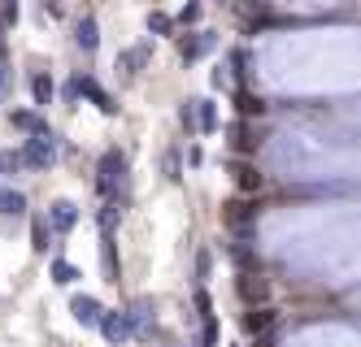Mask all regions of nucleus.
I'll use <instances>...</instances> for the list:
<instances>
[{"instance_id": "f257e3e1", "label": "nucleus", "mask_w": 361, "mask_h": 347, "mask_svg": "<svg viewBox=\"0 0 361 347\" xmlns=\"http://www.w3.org/2000/svg\"><path fill=\"white\" fill-rule=\"evenodd\" d=\"M100 270H105V282H118L122 274L118 252H114V204L100 213Z\"/></svg>"}, {"instance_id": "f03ea898", "label": "nucleus", "mask_w": 361, "mask_h": 347, "mask_svg": "<svg viewBox=\"0 0 361 347\" xmlns=\"http://www.w3.org/2000/svg\"><path fill=\"white\" fill-rule=\"evenodd\" d=\"M18 156H22V165H31V170H48V165L57 161V144H53L48 130H39V135L27 139V148H22Z\"/></svg>"}, {"instance_id": "7ed1b4c3", "label": "nucleus", "mask_w": 361, "mask_h": 347, "mask_svg": "<svg viewBox=\"0 0 361 347\" xmlns=\"http://www.w3.org/2000/svg\"><path fill=\"white\" fill-rule=\"evenodd\" d=\"M122 178H126V161H122V152H105V156H100V178H96L100 196L114 200V196H118V187H122Z\"/></svg>"}, {"instance_id": "20e7f679", "label": "nucleus", "mask_w": 361, "mask_h": 347, "mask_svg": "<svg viewBox=\"0 0 361 347\" xmlns=\"http://www.w3.org/2000/svg\"><path fill=\"white\" fill-rule=\"evenodd\" d=\"M96 326L105 330L109 343H122V339H131V334H135V326H131V317H126V313H109V317L100 313V322H96Z\"/></svg>"}, {"instance_id": "39448f33", "label": "nucleus", "mask_w": 361, "mask_h": 347, "mask_svg": "<svg viewBox=\"0 0 361 347\" xmlns=\"http://www.w3.org/2000/svg\"><path fill=\"white\" fill-rule=\"evenodd\" d=\"M70 313H74V322H79V326H96L105 308H100L92 296H74V300H70Z\"/></svg>"}, {"instance_id": "423d86ee", "label": "nucleus", "mask_w": 361, "mask_h": 347, "mask_svg": "<svg viewBox=\"0 0 361 347\" xmlns=\"http://www.w3.org/2000/svg\"><path fill=\"white\" fill-rule=\"evenodd\" d=\"M74 44H79L83 52H96V44H100V26H96V18H92V13H83V18H79V26H74Z\"/></svg>"}, {"instance_id": "0eeeda50", "label": "nucleus", "mask_w": 361, "mask_h": 347, "mask_svg": "<svg viewBox=\"0 0 361 347\" xmlns=\"http://www.w3.org/2000/svg\"><path fill=\"white\" fill-rule=\"evenodd\" d=\"M48 226H57V230H70L74 222H79V208H74L70 200H57L53 208H48V217H44Z\"/></svg>"}, {"instance_id": "6e6552de", "label": "nucleus", "mask_w": 361, "mask_h": 347, "mask_svg": "<svg viewBox=\"0 0 361 347\" xmlns=\"http://www.w3.org/2000/svg\"><path fill=\"white\" fill-rule=\"evenodd\" d=\"M0 217H27V196H22V191H9V187H5V191H0Z\"/></svg>"}, {"instance_id": "1a4fd4ad", "label": "nucleus", "mask_w": 361, "mask_h": 347, "mask_svg": "<svg viewBox=\"0 0 361 347\" xmlns=\"http://www.w3.org/2000/svg\"><path fill=\"white\" fill-rule=\"evenodd\" d=\"M196 126H200V130H214V126H218V109H214V100H196Z\"/></svg>"}, {"instance_id": "9d476101", "label": "nucleus", "mask_w": 361, "mask_h": 347, "mask_svg": "<svg viewBox=\"0 0 361 347\" xmlns=\"http://www.w3.org/2000/svg\"><path fill=\"white\" fill-rule=\"evenodd\" d=\"M31 248H35V252H48V222H44V217L31 222Z\"/></svg>"}, {"instance_id": "9b49d317", "label": "nucleus", "mask_w": 361, "mask_h": 347, "mask_svg": "<svg viewBox=\"0 0 361 347\" xmlns=\"http://www.w3.org/2000/svg\"><path fill=\"white\" fill-rule=\"evenodd\" d=\"M31 92H35V104H48V100H53V78H48V74H35Z\"/></svg>"}, {"instance_id": "f8f14e48", "label": "nucleus", "mask_w": 361, "mask_h": 347, "mask_svg": "<svg viewBox=\"0 0 361 347\" xmlns=\"http://www.w3.org/2000/svg\"><path fill=\"white\" fill-rule=\"evenodd\" d=\"M53 278H57L61 286H70V282H79V270H74L70 260H53Z\"/></svg>"}, {"instance_id": "ddd939ff", "label": "nucleus", "mask_w": 361, "mask_h": 347, "mask_svg": "<svg viewBox=\"0 0 361 347\" xmlns=\"http://www.w3.org/2000/svg\"><path fill=\"white\" fill-rule=\"evenodd\" d=\"M9 78H13V70H9V57H5V48H0V100L9 96Z\"/></svg>"}, {"instance_id": "4468645a", "label": "nucleus", "mask_w": 361, "mask_h": 347, "mask_svg": "<svg viewBox=\"0 0 361 347\" xmlns=\"http://www.w3.org/2000/svg\"><path fill=\"white\" fill-rule=\"evenodd\" d=\"M204 48H209V35H196V39H183V57L192 61L196 52H204Z\"/></svg>"}, {"instance_id": "2eb2a0df", "label": "nucleus", "mask_w": 361, "mask_h": 347, "mask_svg": "<svg viewBox=\"0 0 361 347\" xmlns=\"http://www.w3.org/2000/svg\"><path fill=\"white\" fill-rule=\"evenodd\" d=\"M0 22H5V26L18 22V0H0Z\"/></svg>"}, {"instance_id": "dca6fc26", "label": "nucleus", "mask_w": 361, "mask_h": 347, "mask_svg": "<svg viewBox=\"0 0 361 347\" xmlns=\"http://www.w3.org/2000/svg\"><path fill=\"white\" fill-rule=\"evenodd\" d=\"M18 165H22V156H18V152H0V174H13Z\"/></svg>"}, {"instance_id": "f3484780", "label": "nucleus", "mask_w": 361, "mask_h": 347, "mask_svg": "<svg viewBox=\"0 0 361 347\" xmlns=\"http://www.w3.org/2000/svg\"><path fill=\"white\" fill-rule=\"evenodd\" d=\"M148 31L166 35V31H170V18H166V13H148Z\"/></svg>"}, {"instance_id": "a211bd4d", "label": "nucleus", "mask_w": 361, "mask_h": 347, "mask_svg": "<svg viewBox=\"0 0 361 347\" xmlns=\"http://www.w3.org/2000/svg\"><path fill=\"white\" fill-rule=\"evenodd\" d=\"M178 118H183V126H188V130H196V100H188L183 109H178Z\"/></svg>"}, {"instance_id": "6ab92c4d", "label": "nucleus", "mask_w": 361, "mask_h": 347, "mask_svg": "<svg viewBox=\"0 0 361 347\" xmlns=\"http://www.w3.org/2000/svg\"><path fill=\"white\" fill-rule=\"evenodd\" d=\"M209 265H214L209 252H200V256H196V274H200V278H209Z\"/></svg>"}, {"instance_id": "aec40b11", "label": "nucleus", "mask_w": 361, "mask_h": 347, "mask_svg": "<svg viewBox=\"0 0 361 347\" xmlns=\"http://www.w3.org/2000/svg\"><path fill=\"white\" fill-rule=\"evenodd\" d=\"M44 13H61V0H44Z\"/></svg>"}]
</instances>
